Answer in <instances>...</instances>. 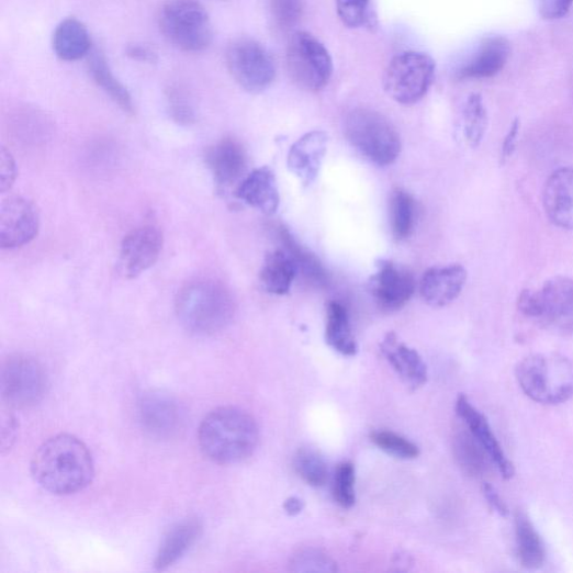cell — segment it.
Here are the masks:
<instances>
[{
	"mask_svg": "<svg viewBox=\"0 0 573 573\" xmlns=\"http://www.w3.org/2000/svg\"><path fill=\"white\" fill-rule=\"evenodd\" d=\"M34 481L54 495H72L87 488L94 476L93 457L78 437L60 434L48 438L31 462Z\"/></svg>",
	"mask_w": 573,
	"mask_h": 573,
	"instance_id": "obj_1",
	"label": "cell"
},
{
	"mask_svg": "<svg viewBox=\"0 0 573 573\" xmlns=\"http://www.w3.org/2000/svg\"><path fill=\"white\" fill-rule=\"evenodd\" d=\"M198 441L203 454L213 463L235 465L255 453L260 429L249 413L237 407H220L202 420Z\"/></svg>",
	"mask_w": 573,
	"mask_h": 573,
	"instance_id": "obj_2",
	"label": "cell"
},
{
	"mask_svg": "<svg viewBox=\"0 0 573 573\" xmlns=\"http://www.w3.org/2000/svg\"><path fill=\"white\" fill-rule=\"evenodd\" d=\"M236 302L226 286L214 279L188 283L177 300L181 324L192 334L211 336L224 330L236 315Z\"/></svg>",
	"mask_w": 573,
	"mask_h": 573,
	"instance_id": "obj_3",
	"label": "cell"
},
{
	"mask_svg": "<svg viewBox=\"0 0 573 573\" xmlns=\"http://www.w3.org/2000/svg\"><path fill=\"white\" fill-rule=\"evenodd\" d=\"M523 391L536 403L557 406L573 396V361L557 355H532L515 371Z\"/></svg>",
	"mask_w": 573,
	"mask_h": 573,
	"instance_id": "obj_4",
	"label": "cell"
},
{
	"mask_svg": "<svg viewBox=\"0 0 573 573\" xmlns=\"http://www.w3.org/2000/svg\"><path fill=\"white\" fill-rule=\"evenodd\" d=\"M518 308L543 329L559 335L573 334V279L558 276L547 280L540 290L524 291Z\"/></svg>",
	"mask_w": 573,
	"mask_h": 573,
	"instance_id": "obj_5",
	"label": "cell"
},
{
	"mask_svg": "<svg viewBox=\"0 0 573 573\" xmlns=\"http://www.w3.org/2000/svg\"><path fill=\"white\" fill-rule=\"evenodd\" d=\"M349 142L371 162L386 167L396 161L403 149L394 126L378 111L359 108L344 124Z\"/></svg>",
	"mask_w": 573,
	"mask_h": 573,
	"instance_id": "obj_6",
	"label": "cell"
},
{
	"mask_svg": "<svg viewBox=\"0 0 573 573\" xmlns=\"http://www.w3.org/2000/svg\"><path fill=\"white\" fill-rule=\"evenodd\" d=\"M159 27L171 45L184 52H204L213 42L212 23L200 0H166Z\"/></svg>",
	"mask_w": 573,
	"mask_h": 573,
	"instance_id": "obj_7",
	"label": "cell"
},
{
	"mask_svg": "<svg viewBox=\"0 0 573 573\" xmlns=\"http://www.w3.org/2000/svg\"><path fill=\"white\" fill-rule=\"evenodd\" d=\"M435 74L436 64L428 54L416 50L400 53L385 70L383 87L395 102L415 104L429 91Z\"/></svg>",
	"mask_w": 573,
	"mask_h": 573,
	"instance_id": "obj_8",
	"label": "cell"
},
{
	"mask_svg": "<svg viewBox=\"0 0 573 573\" xmlns=\"http://www.w3.org/2000/svg\"><path fill=\"white\" fill-rule=\"evenodd\" d=\"M285 61L292 80L307 91L323 90L333 75L329 52L307 32H297L291 37L286 46Z\"/></svg>",
	"mask_w": 573,
	"mask_h": 573,
	"instance_id": "obj_9",
	"label": "cell"
},
{
	"mask_svg": "<svg viewBox=\"0 0 573 573\" xmlns=\"http://www.w3.org/2000/svg\"><path fill=\"white\" fill-rule=\"evenodd\" d=\"M48 390V377L43 364L26 355L11 356L0 372V392L16 409L41 404Z\"/></svg>",
	"mask_w": 573,
	"mask_h": 573,
	"instance_id": "obj_10",
	"label": "cell"
},
{
	"mask_svg": "<svg viewBox=\"0 0 573 573\" xmlns=\"http://www.w3.org/2000/svg\"><path fill=\"white\" fill-rule=\"evenodd\" d=\"M225 60L228 72L250 93L263 92L274 81L272 56L255 40L239 38L233 42L226 49Z\"/></svg>",
	"mask_w": 573,
	"mask_h": 573,
	"instance_id": "obj_11",
	"label": "cell"
},
{
	"mask_svg": "<svg viewBox=\"0 0 573 573\" xmlns=\"http://www.w3.org/2000/svg\"><path fill=\"white\" fill-rule=\"evenodd\" d=\"M137 416L142 429L158 440L177 437L186 424L182 405L173 395L164 391L151 390L142 394Z\"/></svg>",
	"mask_w": 573,
	"mask_h": 573,
	"instance_id": "obj_12",
	"label": "cell"
},
{
	"mask_svg": "<svg viewBox=\"0 0 573 573\" xmlns=\"http://www.w3.org/2000/svg\"><path fill=\"white\" fill-rule=\"evenodd\" d=\"M417 282L405 267L390 260L377 261V272L369 280V292L384 311L405 307L416 293Z\"/></svg>",
	"mask_w": 573,
	"mask_h": 573,
	"instance_id": "obj_13",
	"label": "cell"
},
{
	"mask_svg": "<svg viewBox=\"0 0 573 573\" xmlns=\"http://www.w3.org/2000/svg\"><path fill=\"white\" fill-rule=\"evenodd\" d=\"M36 205L22 196H10L0 205V248L13 250L33 241L40 231Z\"/></svg>",
	"mask_w": 573,
	"mask_h": 573,
	"instance_id": "obj_14",
	"label": "cell"
},
{
	"mask_svg": "<svg viewBox=\"0 0 573 573\" xmlns=\"http://www.w3.org/2000/svg\"><path fill=\"white\" fill-rule=\"evenodd\" d=\"M164 237L158 227L146 225L135 228L123 240L119 271L127 279H135L150 269L162 251Z\"/></svg>",
	"mask_w": 573,
	"mask_h": 573,
	"instance_id": "obj_15",
	"label": "cell"
},
{
	"mask_svg": "<svg viewBox=\"0 0 573 573\" xmlns=\"http://www.w3.org/2000/svg\"><path fill=\"white\" fill-rule=\"evenodd\" d=\"M467 281L468 270L462 265L432 267L420 280V295L429 306L445 307L460 297Z\"/></svg>",
	"mask_w": 573,
	"mask_h": 573,
	"instance_id": "obj_16",
	"label": "cell"
},
{
	"mask_svg": "<svg viewBox=\"0 0 573 573\" xmlns=\"http://www.w3.org/2000/svg\"><path fill=\"white\" fill-rule=\"evenodd\" d=\"M456 414L464 422L469 431L486 450L499 474L506 480L512 479L514 476L512 462L495 437L486 417L472 405L467 395L461 394L458 396Z\"/></svg>",
	"mask_w": 573,
	"mask_h": 573,
	"instance_id": "obj_17",
	"label": "cell"
},
{
	"mask_svg": "<svg viewBox=\"0 0 573 573\" xmlns=\"http://www.w3.org/2000/svg\"><path fill=\"white\" fill-rule=\"evenodd\" d=\"M510 55V44L503 36H490L456 71L461 80H483L498 75L506 66Z\"/></svg>",
	"mask_w": 573,
	"mask_h": 573,
	"instance_id": "obj_18",
	"label": "cell"
},
{
	"mask_svg": "<svg viewBox=\"0 0 573 573\" xmlns=\"http://www.w3.org/2000/svg\"><path fill=\"white\" fill-rule=\"evenodd\" d=\"M206 161L215 184L231 189L246 178L248 157L243 145L232 138L218 142L207 153Z\"/></svg>",
	"mask_w": 573,
	"mask_h": 573,
	"instance_id": "obj_19",
	"label": "cell"
},
{
	"mask_svg": "<svg viewBox=\"0 0 573 573\" xmlns=\"http://www.w3.org/2000/svg\"><path fill=\"white\" fill-rule=\"evenodd\" d=\"M543 207L551 223L562 231H573V167L558 168L549 177Z\"/></svg>",
	"mask_w": 573,
	"mask_h": 573,
	"instance_id": "obj_20",
	"label": "cell"
},
{
	"mask_svg": "<svg viewBox=\"0 0 573 573\" xmlns=\"http://www.w3.org/2000/svg\"><path fill=\"white\" fill-rule=\"evenodd\" d=\"M327 144L328 135L314 131L305 134L291 147L286 165L303 186L310 187L316 181L327 153Z\"/></svg>",
	"mask_w": 573,
	"mask_h": 573,
	"instance_id": "obj_21",
	"label": "cell"
},
{
	"mask_svg": "<svg viewBox=\"0 0 573 573\" xmlns=\"http://www.w3.org/2000/svg\"><path fill=\"white\" fill-rule=\"evenodd\" d=\"M381 352L412 390H418L428 381V368L420 355L398 341L394 333H387L381 342Z\"/></svg>",
	"mask_w": 573,
	"mask_h": 573,
	"instance_id": "obj_22",
	"label": "cell"
},
{
	"mask_svg": "<svg viewBox=\"0 0 573 573\" xmlns=\"http://www.w3.org/2000/svg\"><path fill=\"white\" fill-rule=\"evenodd\" d=\"M239 200L266 215H273L280 204V195L273 171L261 167L251 171L239 184Z\"/></svg>",
	"mask_w": 573,
	"mask_h": 573,
	"instance_id": "obj_23",
	"label": "cell"
},
{
	"mask_svg": "<svg viewBox=\"0 0 573 573\" xmlns=\"http://www.w3.org/2000/svg\"><path fill=\"white\" fill-rule=\"evenodd\" d=\"M202 533L198 519H188L171 528L162 539L154 566L162 571L179 562L196 543Z\"/></svg>",
	"mask_w": 573,
	"mask_h": 573,
	"instance_id": "obj_24",
	"label": "cell"
},
{
	"mask_svg": "<svg viewBox=\"0 0 573 573\" xmlns=\"http://www.w3.org/2000/svg\"><path fill=\"white\" fill-rule=\"evenodd\" d=\"M299 272L297 263L292 256L284 249H277L266 255L260 270V281L267 293L283 296L291 292Z\"/></svg>",
	"mask_w": 573,
	"mask_h": 573,
	"instance_id": "obj_25",
	"label": "cell"
},
{
	"mask_svg": "<svg viewBox=\"0 0 573 573\" xmlns=\"http://www.w3.org/2000/svg\"><path fill=\"white\" fill-rule=\"evenodd\" d=\"M53 50L67 63L81 60L91 50V37L85 24L70 18L56 26L52 38Z\"/></svg>",
	"mask_w": 573,
	"mask_h": 573,
	"instance_id": "obj_26",
	"label": "cell"
},
{
	"mask_svg": "<svg viewBox=\"0 0 573 573\" xmlns=\"http://www.w3.org/2000/svg\"><path fill=\"white\" fill-rule=\"evenodd\" d=\"M325 339L329 348L344 357H355L359 352L349 312L336 301L326 306Z\"/></svg>",
	"mask_w": 573,
	"mask_h": 573,
	"instance_id": "obj_27",
	"label": "cell"
},
{
	"mask_svg": "<svg viewBox=\"0 0 573 573\" xmlns=\"http://www.w3.org/2000/svg\"><path fill=\"white\" fill-rule=\"evenodd\" d=\"M278 239L283 246L282 249L295 260L303 277L317 289H327L330 278L319 259L300 245L289 228L283 225L278 226Z\"/></svg>",
	"mask_w": 573,
	"mask_h": 573,
	"instance_id": "obj_28",
	"label": "cell"
},
{
	"mask_svg": "<svg viewBox=\"0 0 573 573\" xmlns=\"http://www.w3.org/2000/svg\"><path fill=\"white\" fill-rule=\"evenodd\" d=\"M515 548L523 566L538 569L543 565L547 558L544 542L528 515L523 512L515 515Z\"/></svg>",
	"mask_w": 573,
	"mask_h": 573,
	"instance_id": "obj_29",
	"label": "cell"
},
{
	"mask_svg": "<svg viewBox=\"0 0 573 573\" xmlns=\"http://www.w3.org/2000/svg\"><path fill=\"white\" fill-rule=\"evenodd\" d=\"M89 72L93 82L121 109L134 113L135 106L128 89L114 76L105 57L99 50L92 52Z\"/></svg>",
	"mask_w": 573,
	"mask_h": 573,
	"instance_id": "obj_30",
	"label": "cell"
},
{
	"mask_svg": "<svg viewBox=\"0 0 573 573\" xmlns=\"http://www.w3.org/2000/svg\"><path fill=\"white\" fill-rule=\"evenodd\" d=\"M453 451L458 464L471 476H483L494 465L486 450L469 430L456 435Z\"/></svg>",
	"mask_w": 573,
	"mask_h": 573,
	"instance_id": "obj_31",
	"label": "cell"
},
{
	"mask_svg": "<svg viewBox=\"0 0 573 573\" xmlns=\"http://www.w3.org/2000/svg\"><path fill=\"white\" fill-rule=\"evenodd\" d=\"M390 222L395 240L404 241L412 237L417 222V205L408 192L396 190L392 193Z\"/></svg>",
	"mask_w": 573,
	"mask_h": 573,
	"instance_id": "obj_32",
	"label": "cell"
},
{
	"mask_svg": "<svg viewBox=\"0 0 573 573\" xmlns=\"http://www.w3.org/2000/svg\"><path fill=\"white\" fill-rule=\"evenodd\" d=\"M488 126L487 110L483 98L474 93L469 97L463 110V133L472 148H478L483 142Z\"/></svg>",
	"mask_w": 573,
	"mask_h": 573,
	"instance_id": "obj_33",
	"label": "cell"
},
{
	"mask_svg": "<svg viewBox=\"0 0 573 573\" xmlns=\"http://www.w3.org/2000/svg\"><path fill=\"white\" fill-rule=\"evenodd\" d=\"M295 469L303 481L313 487H322L328 480V468L324 458L311 448L299 450Z\"/></svg>",
	"mask_w": 573,
	"mask_h": 573,
	"instance_id": "obj_34",
	"label": "cell"
},
{
	"mask_svg": "<svg viewBox=\"0 0 573 573\" xmlns=\"http://www.w3.org/2000/svg\"><path fill=\"white\" fill-rule=\"evenodd\" d=\"M371 441L382 451L398 460H415L420 454L419 447L409 439L392 431H374Z\"/></svg>",
	"mask_w": 573,
	"mask_h": 573,
	"instance_id": "obj_35",
	"label": "cell"
},
{
	"mask_svg": "<svg viewBox=\"0 0 573 573\" xmlns=\"http://www.w3.org/2000/svg\"><path fill=\"white\" fill-rule=\"evenodd\" d=\"M291 570L299 573H334L338 571L337 563L319 549H304L293 555Z\"/></svg>",
	"mask_w": 573,
	"mask_h": 573,
	"instance_id": "obj_36",
	"label": "cell"
},
{
	"mask_svg": "<svg viewBox=\"0 0 573 573\" xmlns=\"http://www.w3.org/2000/svg\"><path fill=\"white\" fill-rule=\"evenodd\" d=\"M333 495L342 508L349 509L356 504V469L352 463L338 465L334 476Z\"/></svg>",
	"mask_w": 573,
	"mask_h": 573,
	"instance_id": "obj_37",
	"label": "cell"
},
{
	"mask_svg": "<svg viewBox=\"0 0 573 573\" xmlns=\"http://www.w3.org/2000/svg\"><path fill=\"white\" fill-rule=\"evenodd\" d=\"M274 25L281 31H291L303 16V0H269Z\"/></svg>",
	"mask_w": 573,
	"mask_h": 573,
	"instance_id": "obj_38",
	"label": "cell"
},
{
	"mask_svg": "<svg viewBox=\"0 0 573 573\" xmlns=\"http://www.w3.org/2000/svg\"><path fill=\"white\" fill-rule=\"evenodd\" d=\"M369 0H336L339 20L351 29L362 26L367 20Z\"/></svg>",
	"mask_w": 573,
	"mask_h": 573,
	"instance_id": "obj_39",
	"label": "cell"
},
{
	"mask_svg": "<svg viewBox=\"0 0 573 573\" xmlns=\"http://www.w3.org/2000/svg\"><path fill=\"white\" fill-rule=\"evenodd\" d=\"M168 110L170 117L178 124L191 125L195 122V111L193 105L190 103L188 98L179 91L169 94Z\"/></svg>",
	"mask_w": 573,
	"mask_h": 573,
	"instance_id": "obj_40",
	"label": "cell"
},
{
	"mask_svg": "<svg viewBox=\"0 0 573 573\" xmlns=\"http://www.w3.org/2000/svg\"><path fill=\"white\" fill-rule=\"evenodd\" d=\"M16 180V162L12 154L3 146L0 148V191L8 192Z\"/></svg>",
	"mask_w": 573,
	"mask_h": 573,
	"instance_id": "obj_41",
	"label": "cell"
},
{
	"mask_svg": "<svg viewBox=\"0 0 573 573\" xmlns=\"http://www.w3.org/2000/svg\"><path fill=\"white\" fill-rule=\"evenodd\" d=\"M537 3L540 15L544 20L554 21L569 13L573 0H537Z\"/></svg>",
	"mask_w": 573,
	"mask_h": 573,
	"instance_id": "obj_42",
	"label": "cell"
},
{
	"mask_svg": "<svg viewBox=\"0 0 573 573\" xmlns=\"http://www.w3.org/2000/svg\"><path fill=\"white\" fill-rule=\"evenodd\" d=\"M521 123L519 120L514 121L506 134L501 148V164H505L517 149L518 137L520 134Z\"/></svg>",
	"mask_w": 573,
	"mask_h": 573,
	"instance_id": "obj_43",
	"label": "cell"
},
{
	"mask_svg": "<svg viewBox=\"0 0 573 573\" xmlns=\"http://www.w3.org/2000/svg\"><path fill=\"white\" fill-rule=\"evenodd\" d=\"M126 53L131 57V59L138 63L154 64L157 61V54L147 45H128L126 48Z\"/></svg>",
	"mask_w": 573,
	"mask_h": 573,
	"instance_id": "obj_44",
	"label": "cell"
},
{
	"mask_svg": "<svg viewBox=\"0 0 573 573\" xmlns=\"http://www.w3.org/2000/svg\"><path fill=\"white\" fill-rule=\"evenodd\" d=\"M483 494L492 509L498 513L501 517H507V505L505 504V502L503 501V498L501 497V495L494 486H492L488 483H485L483 485Z\"/></svg>",
	"mask_w": 573,
	"mask_h": 573,
	"instance_id": "obj_45",
	"label": "cell"
},
{
	"mask_svg": "<svg viewBox=\"0 0 573 573\" xmlns=\"http://www.w3.org/2000/svg\"><path fill=\"white\" fill-rule=\"evenodd\" d=\"M18 430L16 420L13 417H10L7 423H3L2 426V449H9L13 446L15 440V435Z\"/></svg>",
	"mask_w": 573,
	"mask_h": 573,
	"instance_id": "obj_46",
	"label": "cell"
},
{
	"mask_svg": "<svg viewBox=\"0 0 573 573\" xmlns=\"http://www.w3.org/2000/svg\"><path fill=\"white\" fill-rule=\"evenodd\" d=\"M304 508L305 502L297 496L286 498L283 503V509L290 515V517H296V515L301 514Z\"/></svg>",
	"mask_w": 573,
	"mask_h": 573,
	"instance_id": "obj_47",
	"label": "cell"
}]
</instances>
